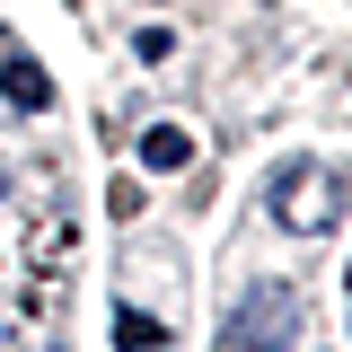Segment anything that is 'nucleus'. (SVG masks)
Instances as JSON below:
<instances>
[{"mask_svg":"<svg viewBox=\"0 0 352 352\" xmlns=\"http://www.w3.org/2000/svg\"><path fill=\"white\" fill-rule=\"evenodd\" d=\"M168 44H176L168 27H141V36H132V53H141V62H168Z\"/></svg>","mask_w":352,"mask_h":352,"instance_id":"7","label":"nucleus"},{"mask_svg":"<svg viewBox=\"0 0 352 352\" xmlns=\"http://www.w3.org/2000/svg\"><path fill=\"white\" fill-rule=\"evenodd\" d=\"M291 335H300V300H291V282H256L247 300L229 308L220 352H291Z\"/></svg>","mask_w":352,"mask_h":352,"instance_id":"2","label":"nucleus"},{"mask_svg":"<svg viewBox=\"0 0 352 352\" xmlns=\"http://www.w3.org/2000/svg\"><path fill=\"white\" fill-rule=\"evenodd\" d=\"M115 352H168V326L141 308H115Z\"/></svg>","mask_w":352,"mask_h":352,"instance_id":"5","label":"nucleus"},{"mask_svg":"<svg viewBox=\"0 0 352 352\" xmlns=\"http://www.w3.org/2000/svg\"><path fill=\"white\" fill-rule=\"evenodd\" d=\"M264 212L282 220V229H300V238H326V229L352 212V176L300 150V159H282V168L264 176Z\"/></svg>","mask_w":352,"mask_h":352,"instance_id":"1","label":"nucleus"},{"mask_svg":"<svg viewBox=\"0 0 352 352\" xmlns=\"http://www.w3.org/2000/svg\"><path fill=\"white\" fill-rule=\"evenodd\" d=\"M344 300H352V273H344Z\"/></svg>","mask_w":352,"mask_h":352,"instance_id":"8","label":"nucleus"},{"mask_svg":"<svg viewBox=\"0 0 352 352\" xmlns=\"http://www.w3.org/2000/svg\"><path fill=\"white\" fill-rule=\"evenodd\" d=\"M141 168H194V132L185 124H150L141 132Z\"/></svg>","mask_w":352,"mask_h":352,"instance_id":"4","label":"nucleus"},{"mask_svg":"<svg viewBox=\"0 0 352 352\" xmlns=\"http://www.w3.org/2000/svg\"><path fill=\"white\" fill-rule=\"evenodd\" d=\"M106 212H115V220H141V176H115V185H106Z\"/></svg>","mask_w":352,"mask_h":352,"instance_id":"6","label":"nucleus"},{"mask_svg":"<svg viewBox=\"0 0 352 352\" xmlns=\"http://www.w3.org/2000/svg\"><path fill=\"white\" fill-rule=\"evenodd\" d=\"M0 97H9L18 115H53V80H44V62L9 36V27H0Z\"/></svg>","mask_w":352,"mask_h":352,"instance_id":"3","label":"nucleus"}]
</instances>
